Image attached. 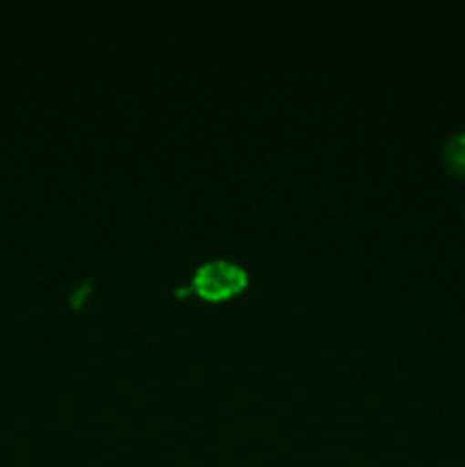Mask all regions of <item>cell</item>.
I'll return each mask as SVG.
<instances>
[{
  "label": "cell",
  "instance_id": "obj_2",
  "mask_svg": "<svg viewBox=\"0 0 465 467\" xmlns=\"http://www.w3.org/2000/svg\"><path fill=\"white\" fill-rule=\"evenodd\" d=\"M445 160L450 164V169H454L456 173L465 176V130L456 132V135H451L447 140Z\"/></svg>",
  "mask_w": 465,
  "mask_h": 467
},
{
  "label": "cell",
  "instance_id": "obj_1",
  "mask_svg": "<svg viewBox=\"0 0 465 467\" xmlns=\"http://www.w3.org/2000/svg\"><path fill=\"white\" fill-rule=\"evenodd\" d=\"M246 285H249V274L242 265L231 263V260H208L196 267L187 292H194L205 301H223L242 295Z\"/></svg>",
  "mask_w": 465,
  "mask_h": 467
}]
</instances>
